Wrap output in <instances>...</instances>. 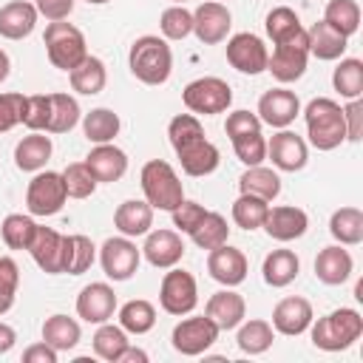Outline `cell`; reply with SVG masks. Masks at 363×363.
<instances>
[{"label": "cell", "mask_w": 363, "mask_h": 363, "mask_svg": "<svg viewBox=\"0 0 363 363\" xmlns=\"http://www.w3.org/2000/svg\"><path fill=\"white\" fill-rule=\"evenodd\" d=\"M261 227L275 241H295V238H301L306 233L309 216L295 204H278V207L267 210V218H264Z\"/></svg>", "instance_id": "7402d4cb"}, {"label": "cell", "mask_w": 363, "mask_h": 363, "mask_svg": "<svg viewBox=\"0 0 363 363\" xmlns=\"http://www.w3.org/2000/svg\"><path fill=\"white\" fill-rule=\"evenodd\" d=\"M267 60H269V51L258 34L241 31V34H233L227 40V62L235 71L255 77V74L267 71Z\"/></svg>", "instance_id": "7c38bea8"}, {"label": "cell", "mask_w": 363, "mask_h": 363, "mask_svg": "<svg viewBox=\"0 0 363 363\" xmlns=\"http://www.w3.org/2000/svg\"><path fill=\"white\" fill-rule=\"evenodd\" d=\"M79 122V105L68 94H51V116L45 133H68Z\"/></svg>", "instance_id": "f6af8a7d"}, {"label": "cell", "mask_w": 363, "mask_h": 363, "mask_svg": "<svg viewBox=\"0 0 363 363\" xmlns=\"http://www.w3.org/2000/svg\"><path fill=\"white\" fill-rule=\"evenodd\" d=\"M91 343H94L96 357H102V360H108V363H119V354L125 352V346H128L130 340H128V332H125L122 326H113V323L105 320V323H99V329L94 332Z\"/></svg>", "instance_id": "ab89813d"}, {"label": "cell", "mask_w": 363, "mask_h": 363, "mask_svg": "<svg viewBox=\"0 0 363 363\" xmlns=\"http://www.w3.org/2000/svg\"><path fill=\"white\" fill-rule=\"evenodd\" d=\"M267 156L272 159V164H275L278 170L295 173V170H303V167H306L309 150H306V142H303L295 130L281 128V130L267 142Z\"/></svg>", "instance_id": "5bb4252c"}, {"label": "cell", "mask_w": 363, "mask_h": 363, "mask_svg": "<svg viewBox=\"0 0 363 363\" xmlns=\"http://www.w3.org/2000/svg\"><path fill=\"white\" fill-rule=\"evenodd\" d=\"M227 235H230V227H227V218L221 213H213L207 210V216L199 221V227L190 233L193 244L201 247V250H216L221 244H227Z\"/></svg>", "instance_id": "ee69618b"}, {"label": "cell", "mask_w": 363, "mask_h": 363, "mask_svg": "<svg viewBox=\"0 0 363 363\" xmlns=\"http://www.w3.org/2000/svg\"><path fill=\"white\" fill-rule=\"evenodd\" d=\"M159 28L164 40H184L187 34H193V11H187L184 6H170L162 11Z\"/></svg>", "instance_id": "c3c4849f"}, {"label": "cell", "mask_w": 363, "mask_h": 363, "mask_svg": "<svg viewBox=\"0 0 363 363\" xmlns=\"http://www.w3.org/2000/svg\"><path fill=\"white\" fill-rule=\"evenodd\" d=\"M224 130H227L230 139H235V136L261 130V119H258V113H250V111H233L224 122Z\"/></svg>", "instance_id": "11a10c76"}, {"label": "cell", "mask_w": 363, "mask_h": 363, "mask_svg": "<svg viewBox=\"0 0 363 363\" xmlns=\"http://www.w3.org/2000/svg\"><path fill=\"white\" fill-rule=\"evenodd\" d=\"M119 363H147V352L136 349V346H125V352L119 354Z\"/></svg>", "instance_id": "94428289"}, {"label": "cell", "mask_w": 363, "mask_h": 363, "mask_svg": "<svg viewBox=\"0 0 363 363\" xmlns=\"http://www.w3.org/2000/svg\"><path fill=\"white\" fill-rule=\"evenodd\" d=\"M142 261V250L128 238V235H116L108 238L99 250V264L105 269V275L111 281H128L133 278V272L139 269Z\"/></svg>", "instance_id": "8fae6325"}, {"label": "cell", "mask_w": 363, "mask_h": 363, "mask_svg": "<svg viewBox=\"0 0 363 363\" xmlns=\"http://www.w3.org/2000/svg\"><path fill=\"white\" fill-rule=\"evenodd\" d=\"M68 79H71V88L82 96H94L105 88L108 82V71H105V62L99 57H85L74 71H68Z\"/></svg>", "instance_id": "1f68e13d"}, {"label": "cell", "mask_w": 363, "mask_h": 363, "mask_svg": "<svg viewBox=\"0 0 363 363\" xmlns=\"http://www.w3.org/2000/svg\"><path fill=\"white\" fill-rule=\"evenodd\" d=\"M142 255L147 258L150 267L156 269H170L182 261L184 255V241L176 230H147L145 233V244H142Z\"/></svg>", "instance_id": "9a60e30c"}, {"label": "cell", "mask_w": 363, "mask_h": 363, "mask_svg": "<svg viewBox=\"0 0 363 363\" xmlns=\"http://www.w3.org/2000/svg\"><path fill=\"white\" fill-rule=\"evenodd\" d=\"M96 258V247L91 244L88 235H65V264L62 272L68 275H82L91 269Z\"/></svg>", "instance_id": "b9f144b4"}, {"label": "cell", "mask_w": 363, "mask_h": 363, "mask_svg": "<svg viewBox=\"0 0 363 363\" xmlns=\"http://www.w3.org/2000/svg\"><path fill=\"white\" fill-rule=\"evenodd\" d=\"M68 193H65V182H62V173H54V170H45V173H37L28 187H26V207L31 216H57L65 204Z\"/></svg>", "instance_id": "52a82bcc"}, {"label": "cell", "mask_w": 363, "mask_h": 363, "mask_svg": "<svg viewBox=\"0 0 363 363\" xmlns=\"http://www.w3.org/2000/svg\"><path fill=\"white\" fill-rule=\"evenodd\" d=\"M329 233L337 244L354 247L363 241V210L360 207H340L329 218Z\"/></svg>", "instance_id": "d6a6232c"}, {"label": "cell", "mask_w": 363, "mask_h": 363, "mask_svg": "<svg viewBox=\"0 0 363 363\" xmlns=\"http://www.w3.org/2000/svg\"><path fill=\"white\" fill-rule=\"evenodd\" d=\"M85 3H94V6H102V3H108V0H85Z\"/></svg>", "instance_id": "be15d7a7"}, {"label": "cell", "mask_w": 363, "mask_h": 363, "mask_svg": "<svg viewBox=\"0 0 363 363\" xmlns=\"http://www.w3.org/2000/svg\"><path fill=\"white\" fill-rule=\"evenodd\" d=\"M43 43H45V54L51 60L54 68L60 71H74L85 57H88V45H85V34L65 23V20H54L45 26V34H43Z\"/></svg>", "instance_id": "5b68a950"}, {"label": "cell", "mask_w": 363, "mask_h": 363, "mask_svg": "<svg viewBox=\"0 0 363 363\" xmlns=\"http://www.w3.org/2000/svg\"><path fill=\"white\" fill-rule=\"evenodd\" d=\"M267 210H269V201H264L258 196H250V193H241L233 201V221L241 230H258L267 218Z\"/></svg>", "instance_id": "bcb514c9"}, {"label": "cell", "mask_w": 363, "mask_h": 363, "mask_svg": "<svg viewBox=\"0 0 363 363\" xmlns=\"http://www.w3.org/2000/svg\"><path fill=\"white\" fill-rule=\"evenodd\" d=\"M182 102L190 113H199V116L224 113L233 102V88L221 77H199L182 91Z\"/></svg>", "instance_id": "8992f818"}, {"label": "cell", "mask_w": 363, "mask_h": 363, "mask_svg": "<svg viewBox=\"0 0 363 363\" xmlns=\"http://www.w3.org/2000/svg\"><path fill=\"white\" fill-rule=\"evenodd\" d=\"M159 303L167 315H190L199 303V286L196 278L187 269H176L170 267V272H164L162 286H159Z\"/></svg>", "instance_id": "ba28073f"}, {"label": "cell", "mask_w": 363, "mask_h": 363, "mask_svg": "<svg viewBox=\"0 0 363 363\" xmlns=\"http://www.w3.org/2000/svg\"><path fill=\"white\" fill-rule=\"evenodd\" d=\"M261 272H264V281H267L269 286L281 289V286H289V284L298 278L301 261H298V255H295L292 250H272V252L264 258Z\"/></svg>", "instance_id": "f546056e"}, {"label": "cell", "mask_w": 363, "mask_h": 363, "mask_svg": "<svg viewBox=\"0 0 363 363\" xmlns=\"http://www.w3.org/2000/svg\"><path fill=\"white\" fill-rule=\"evenodd\" d=\"M34 230H37V221L31 216H23V213H9L0 224V235H3V244L9 250H28Z\"/></svg>", "instance_id": "7bdbcfd3"}, {"label": "cell", "mask_w": 363, "mask_h": 363, "mask_svg": "<svg viewBox=\"0 0 363 363\" xmlns=\"http://www.w3.org/2000/svg\"><path fill=\"white\" fill-rule=\"evenodd\" d=\"M323 23L332 26L337 34L352 37L360 28V6L354 0H329L323 11Z\"/></svg>", "instance_id": "60d3db41"}, {"label": "cell", "mask_w": 363, "mask_h": 363, "mask_svg": "<svg viewBox=\"0 0 363 363\" xmlns=\"http://www.w3.org/2000/svg\"><path fill=\"white\" fill-rule=\"evenodd\" d=\"M119 128H122V122H119V116H116L111 108H94V111L85 113V119H82V133H85V139L94 142V145L113 142L116 133H119Z\"/></svg>", "instance_id": "e575fe53"}, {"label": "cell", "mask_w": 363, "mask_h": 363, "mask_svg": "<svg viewBox=\"0 0 363 363\" xmlns=\"http://www.w3.org/2000/svg\"><path fill=\"white\" fill-rule=\"evenodd\" d=\"M298 113H301V99L295 96V91L272 88V91H267L258 99V119H261V125L289 128Z\"/></svg>", "instance_id": "ac0fdd59"}, {"label": "cell", "mask_w": 363, "mask_h": 363, "mask_svg": "<svg viewBox=\"0 0 363 363\" xmlns=\"http://www.w3.org/2000/svg\"><path fill=\"white\" fill-rule=\"evenodd\" d=\"M17 284H20V267L14 258L3 255L0 258V315H6L14 306Z\"/></svg>", "instance_id": "f907efd6"}, {"label": "cell", "mask_w": 363, "mask_h": 363, "mask_svg": "<svg viewBox=\"0 0 363 363\" xmlns=\"http://www.w3.org/2000/svg\"><path fill=\"white\" fill-rule=\"evenodd\" d=\"M79 323L68 315H51L43 323V340L48 346H54L57 352H71L79 343Z\"/></svg>", "instance_id": "836d02e7"}, {"label": "cell", "mask_w": 363, "mask_h": 363, "mask_svg": "<svg viewBox=\"0 0 363 363\" xmlns=\"http://www.w3.org/2000/svg\"><path fill=\"white\" fill-rule=\"evenodd\" d=\"M128 68L145 85L167 82V77L173 71V51L167 45V40L156 37V34H145V37L133 40L130 54H128Z\"/></svg>", "instance_id": "6da1fadb"}, {"label": "cell", "mask_w": 363, "mask_h": 363, "mask_svg": "<svg viewBox=\"0 0 363 363\" xmlns=\"http://www.w3.org/2000/svg\"><path fill=\"white\" fill-rule=\"evenodd\" d=\"M267 34L272 40V45L278 43H289V40H298L306 34V28L301 26L298 14L289 9V6H278L267 14Z\"/></svg>", "instance_id": "74e56055"}, {"label": "cell", "mask_w": 363, "mask_h": 363, "mask_svg": "<svg viewBox=\"0 0 363 363\" xmlns=\"http://www.w3.org/2000/svg\"><path fill=\"white\" fill-rule=\"evenodd\" d=\"M51 136H45V130H31L28 136H23L14 147V164L26 173H37L45 167V162L51 159Z\"/></svg>", "instance_id": "4316f807"}, {"label": "cell", "mask_w": 363, "mask_h": 363, "mask_svg": "<svg viewBox=\"0 0 363 363\" xmlns=\"http://www.w3.org/2000/svg\"><path fill=\"white\" fill-rule=\"evenodd\" d=\"M315 312H312V303L301 295H289V298H281L272 309V329L286 335V337H298L309 329Z\"/></svg>", "instance_id": "d6986e66"}, {"label": "cell", "mask_w": 363, "mask_h": 363, "mask_svg": "<svg viewBox=\"0 0 363 363\" xmlns=\"http://www.w3.org/2000/svg\"><path fill=\"white\" fill-rule=\"evenodd\" d=\"M272 340H275V329H272V323L269 320H241L238 323V335H235V343H238V349L244 352V354H261V352H267L269 346H272Z\"/></svg>", "instance_id": "d590c367"}, {"label": "cell", "mask_w": 363, "mask_h": 363, "mask_svg": "<svg viewBox=\"0 0 363 363\" xmlns=\"http://www.w3.org/2000/svg\"><path fill=\"white\" fill-rule=\"evenodd\" d=\"M247 255L238 250V247H230V244H221L216 250H210L207 255V272L213 281L224 284V286H238L244 278H247Z\"/></svg>", "instance_id": "ffe728a7"}, {"label": "cell", "mask_w": 363, "mask_h": 363, "mask_svg": "<svg viewBox=\"0 0 363 363\" xmlns=\"http://www.w3.org/2000/svg\"><path fill=\"white\" fill-rule=\"evenodd\" d=\"M28 252L34 258V264L48 272V275H60L62 264H65V235L51 230V227H40L34 230V238L28 244Z\"/></svg>", "instance_id": "2e32d148"}, {"label": "cell", "mask_w": 363, "mask_h": 363, "mask_svg": "<svg viewBox=\"0 0 363 363\" xmlns=\"http://www.w3.org/2000/svg\"><path fill=\"white\" fill-rule=\"evenodd\" d=\"M139 184H142V193H145V201L153 207V210H176L182 201H184V187H182V179L179 173L173 170V164H167L164 159H150L145 162L142 173H139Z\"/></svg>", "instance_id": "3957f363"}, {"label": "cell", "mask_w": 363, "mask_h": 363, "mask_svg": "<svg viewBox=\"0 0 363 363\" xmlns=\"http://www.w3.org/2000/svg\"><path fill=\"white\" fill-rule=\"evenodd\" d=\"M173 150H176L179 164H182V170L187 176H210L221 162L218 147L210 139H204V133L190 139V142H184V145H179V147H173Z\"/></svg>", "instance_id": "44dd1931"}, {"label": "cell", "mask_w": 363, "mask_h": 363, "mask_svg": "<svg viewBox=\"0 0 363 363\" xmlns=\"http://www.w3.org/2000/svg\"><path fill=\"white\" fill-rule=\"evenodd\" d=\"M170 3H173V6H182V3H184V0H170Z\"/></svg>", "instance_id": "e7e4bbea"}, {"label": "cell", "mask_w": 363, "mask_h": 363, "mask_svg": "<svg viewBox=\"0 0 363 363\" xmlns=\"http://www.w3.org/2000/svg\"><path fill=\"white\" fill-rule=\"evenodd\" d=\"M74 3L77 0H37V14H43L48 23L54 20H65L71 11H74Z\"/></svg>", "instance_id": "6f0895ef"}, {"label": "cell", "mask_w": 363, "mask_h": 363, "mask_svg": "<svg viewBox=\"0 0 363 363\" xmlns=\"http://www.w3.org/2000/svg\"><path fill=\"white\" fill-rule=\"evenodd\" d=\"M230 26H233V14L224 3L207 0V3H199L193 11V34L204 45H216V43L227 40Z\"/></svg>", "instance_id": "4fadbf2b"}, {"label": "cell", "mask_w": 363, "mask_h": 363, "mask_svg": "<svg viewBox=\"0 0 363 363\" xmlns=\"http://www.w3.org/2000/svg\"><path fill=\"white\" fill-rule=\"evenodd\" d=\"M85 164L96 182H119L128 170V156L113 142H105V145L91 147V153L85 156Z\"/></svg>", "instance_id": "603a6c76"}, {"label": "cell", "mask_w": 363, "mask_h": 363, "mask_svg": "<svg viewBox=\"0 0 363 363\" xmlns=\"http://www.w3.org/2000/svg\"><path fill=\"white\" fill-rule=\"evenodd\" d=\"M352 269H354V261H352V255L343 244L323 247L315 258V275H318V281H323L329 286H337V284L349 281Z\"/></svg>", "instance_id": "d4e9b609"}, {"label": "cell", "mask_w": 363, "mask_h": 363, "mask_svg": "<svg viewBox=\"0 0 363 363\" xmlns=\"http://www.w3.org/2000/svg\"><path fill=\"white\" fill-rule=\"evenodd\" d=\"M116 312V292L113 286L102 284V281H94L88 286H82V292L77 295V315L85 320V323H105L111 320Z\"/></svg>", "instance_id": "e0dca14e"}, {"label": "cell", "mask_w": 363, "mask_h": 363, "mask_svg": "<svg viewBox=\"0 0 363 363\" xmlns=\"http://www.w3.org/2000/svg\"><path fill=\"white\" fill-rule=\"evenodd\" d=\"M312 326V343L323 352H343L363 335V318L357 309H335L323 318H318Z\"/></svg>", "instance_id": "277c9868"}, {"label": "cell", "mask_w": 363, "mask_h": 363, "mask_svg": "<svg viewBox=\"0 0 363 363\" xmlns=\"http://www.w3.org/2000/svg\"><path fill=\"white\" fill-rule=\"evenodd\" d=\"M62 182H65V193L68 199H88L94 190H96V179L94 173L88 170L85 162H71L65 170H62Z\"/></svg>", "instance_id": "7dc6e473"}, {"label": "cell", "mask_w": 363, "mask_h": 363, "mask_svg": "<svg viewBox=\"0 0 363 363\" xmlns=\"http://www.w3.org/2000/svg\"><path fill=\"white\" fill-rule=\"evenodd\" d=\"M332 85L343 99H360L363 96V62L357 57H340L335 74H332Z\"/></svg>", "instance_id": "f35d334b"}, {"label": "cell", "mask_w": 363, "mask_h": 363, "mask_svg": "<svg viewBox=\"0 0 363 363\" xmlns=\"http://www.w3.org/2000/svg\"><path fill=\"white\" fill-rule=\"evenodd\" d=\"M23 360L26 363H57V349L48 346L45 340H40V343H34L23 352Z\"/></svg>", "instance_id": "680465c9"}, {"label": "cell", "mask_w": 363, "mask_h": 363, "mask_svg": "<svg viewBox=\"0 0 363 363\" xmlns=\"http://www.w3.org/2000/svg\"><path fill=\"white\" fill-rule=\"evenodd\" d=\"M343 122H346V139L360 142L363 136V102L360 99H349V105L343 108Z\"/></svg>", "instance_id": "9f6ffc18"}, {"label": "cell", "mask_w": 363, "mask_h": 363, "mask_svg": "<svg viewBox=\"0 0 363 363\" xmlns=\"http://www.w3.org/2000/svg\"><path fill=\"white\" fill-rule=\"evenodd\" d=\"M119 326L130 335H145L156 326V309L145 298H133L119 306Z\"/></svg>", "instance_id": "8d00e7d4"}, {"label": "cell", "mask_w": 363, "mask_h": 363, "mask_svg": "<svg viewBox=\"0 0 363 363\" xmlns=\"http://www.w3.org/2000/svg\"><path fill=\"white\" fill-rule=\"evenodd\" d=\"M48 116H51V94L26 96V116H23V125H26L28 130H45Z\"/></svg>", "instance_id": "816d5d0a"}, {"label": "cell", "mask_w": 363, "mask_h": 363, "mask_svg": "<svg viewBox=\"0 0 363 363\" xmlns=\"http://www.w3.org/2000/svg\"><path fill=\"white\" fill-rule=\"evenodd\" d=\"M170 216H173V227L179 230V233H193L196 227H199V221L207 216V210H204V204H199V201H182L176 210H170Z\"/></svg>", "instance_id": "db71d44e"}, {"label": "cell", "mask_w": 363, "mask_h": 363, "mask_svg": "<svg viewBox=\"0 0 363 363\" xmlns=\"http://www.w3.org/2000/svg\"><path fill=\"white\" fill-rule=\"evenodd\" d=\"M309 62V40L306 34L289 43H278L267 60V71L278 79V82H295L303 77Z\"/></svg>", "instance_id": "30bf717a"}, {"label": "cell", "mask_w": 363, "mask_h": 363, "mask_svg": "<svg viewBox=\"0 0 363 363\" xmlns=\"http://www.w3.org/2000/svg\"><path fill=\"white\" fill-rule=\"evenodd\" d=\"M303 119H306V136H309L312 147L335 150V147H340V142H346L343 108L335 99H329V96L312 99L303 111Z\"/></svg>", "instance_id": "7a4b0ae2"}, {"label": "cell", "mask_w": 363, "mask_h": 363, "mask_svg": "<svg viewBox=\"0 0 363 363\" xmlns=\"http://www.w3.org/2000/svg\"><path fill=\"white\" fill-rule=\"evenodd\" d=\"M233 142V150L238 156L241 164L252 167V164H261L267 159V139L261 130H252V133H244V136H235L230 139Z\"/></svg>", "instance_id": "681fc988"}, {"label": "cell", "mask_w": 363, "mask_h": 363, "mask_svg": "<svg viewBox=\"0 0 363 363\" xmlns=\"http://www.w3.org/2000/svg\"><path fill=\"white\" fill-rule=\"evenodd\" d=\"M9 68H11V62H9V54L0 48V82L9 77Z\"/></svg>", "instance_id": "6125c7cd"}, {"label": "cell", "mask_w": 363, "mask_h": 363, "mask_svg": "<svg viewBox=\"0 0 363 363\" xmlns=\"http://www.w3.org/2000/svg\"><path fill=\"white\" fill-rule=\"evenodd\" d=\"M216 340H218V326L207 315H193V318L179 320L170 335L173 349L184 357H196V354L207 352Z\"/></svg>", "instance_id": "9c48e42d"}, {"label": "cell", "mask_w": 363, "mask_h": 363, "mask_svg": "<svg viewBox=\"0 0 363 363\" xmlns=\"http://www.w3.org/2000/svg\"><path fill=\"white\" fill-rule=\"evenodd\" d=\"M306 40H309V54L318 60H340L349 48V37L337 34L323 20L315 23L312 28H306Z\"/></svg>", "instance_id": "f1b7e54d"}, {"label": "cell", "mask_w": 363, "mask_h": 363, "mask_svg": "<svg viewBox=\"0 0 363 363\" xmlns=\"http://www.w3.org/2000/svg\"><path fill=\"white\" fill-rule=\"evenodd\" d=\"M26 116V96L23 94H0V133L20 125Z\"/></svg>", "instance_id": "f5cc1de1"}, {"label": "cell", "mask_w": 363, "mask_h": 363, "mask_svg": "<svg viewBox=\"0 0 363 363\" xmlns=\"http://www.w3.org/2000/svg\"><path fill=\"white\" fill-rule=\"evenodd\" d=\"M37 6L26 0H11L0 9V37L6 40H23L37 26Z\"/></svg>", "instance_id": "484cf974"}, {"label": "cell", "mask_w": 363, "mask_h": 363, "mask_svg": "<svg viewBox=\"0 0 363 363\" xmlns=\"http://www.w3.org/2000/svg\"><path fill=\"white\" fill-rule=\"evenodd\" d=\"M238 190L241 193H250V196H258L264 201H272L278 199L281 193V176L272 170V167H264V164H252L241 173L238 179Z\"/></svg>", "instance_id": "4dcf8cb0"}, {"label": "cell", "mask_w": 363, "mask_h": 363, "mask_svg": "<svg viewBox=\"0 0 363 363\" xmlns=\"http://www.w3.org/2000/svg\"><path fill=\"white\" fill-rule=\"evenodd\" d=\"M17 343V332L9 326V323H3L0 320V354H6V352H11V346Z\"/></svg>", "instance_id": "91938a15"}, {"label": "cell", "mask_w": 363, "mask_h": 363, "mask_svg": "<svg viewBox=\"0 0 363 363\" xmlns=\"http://www.w3.org/2000/svg\"><path fill=\"white\" fill-rule=\"evenodd\" d=\"M204 315L218 326V332H230V329H235V326L244 320L247 303H244V298H241L238 292H233V289L227 286V289L210 295V301H207V306H204Z\"/></svg>", "instance_id": "cb8c5ba5"}, {"label": "cell", "mask_w": 363, "mask_h": 363, "mask_svg": "<svg viewBox=\"0 0 363 363\" xmlns=\"http://www.w3.org/2000/svg\"><path fill=\"white\" fill-rule=\"evenodd\" d=\"M113 227L128 235V238H136V235H145L150 227H153V207L147 201H139V199H128L116 207L113 213Z\"/></svg>", "instance_id": "83f0119b"}]
</instances>
